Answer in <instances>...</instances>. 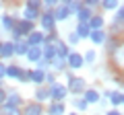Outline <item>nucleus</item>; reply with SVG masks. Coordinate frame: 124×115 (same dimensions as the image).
Returning <instances> with one entry per match:
<instances>
[{
    "label": "nucleus",
    "mask_w": 124,
    "mask_h": 115,
    "mask_svg": "<svg viewBox=\"0 0 124 115\" xmlns=\"http://www.w3.org/2000/svg\"><path fill=\"white\" fill-rule=\"evenodd\" d=\"M0 47H2V43H0Z\"/></svg>",
    "instance_id": "39"
},
{
    "label": "nucleus",
    "mask_w": 124,
    "mask_h": 115,
    "mask_svg": "<svg viewBox=\"0 0 124 115\" xmlns=\"http://www.w3.org/2000/svg\"><path fill=\"white\" fill-rule=\"evenodd\" d=\"M15 23H17V21H15L10 14H4V17H2V27H4V29H10V31H13Z\"/></svg>",
    "instance_id": "21"
},
{
    "label": "nucleus",
    "mask_w": 124,
    "mask_h": 115,
    "mask_svg": "<svg viewBox=\"0 0 124 115\" xmlns=\"http://www.w3.org/2000/svg\"><path fill=\"white\" fill-rule=\"evenodd\" d=\"M101 6L108 8V10H114V8H118V0H103Z\"/></svg>",
    "instance_id": "23"
},
{
    "label": "nucleus",
    "mask_w": 124,
    "mask_h": 115,
    "mask_svg": "<svg viewBox=\"0 0 124 115\" xmlns=\"http://www.w3.org/2000/svg\"><path fill=\"white\" fill-rule=\"evenodd\" d=\"M2 107H4V113H6V115H19V109H17V107H8V105H2Z\"/></svg>",
    "instance_id": "27"
},
{
    "label": "nucleus",
    "mask_w": 124,
    "mask_h": 115,
    "mask_svg": "<svg viewBox=\"0 0 124 115\" xmlns=\"http://www.w3.org/2000/svg\"><path fill=\"white\" fill-rule=\"evenodd\" d=\"M108 115H122V113H118V111H110Z\"/></svg>",
    "instance_id": "36"
},
{
    "label": "nucleus",
    "mask_w": 124,
    "mask_h": 115,
    "mask_svg": "<svg viewBox=\"0 0 124 115\" xmlns=\"http://www.w3.org/2000/svg\"><path fill=\"white\" fill-rule=\"evenodd\" d=\"M93 60H95V51H93V49H89V51L85 53V58H83V62H93Z\"/></svg>",
    "instance_id": "29"
},
{
    "label": "nucleus",
    "mask_w": 124,
    "mask_h": 115,
    "mask_svg": "<svg viewBox=\"0 0 124 115\" xmlns=\"http://www.w3.org/2000/svg\"><path fill=\"white\" fill-rule=\"evenodd\" d=\"M75 33H77V37L81 39V37H89V33H91V31H89V27L85 25V23H79V27H77Z\"/></svg>",
    "instance_id": "20"
},
{
    "label": "nucleus",
    "mask_w": 124,
    "mask_h": 115,
    "mask_svg": "<svg viewBox=\"0 0 124 115\" xmlns=\"http://www.w3.org/2000/svg\"><path fill=\"white\" fill-rule=\"evenodd\" d=\"M77 17H79L81 23H85V25H87V21L91 19V8H89V6H83V8L77 13Z\"/></svg>",
    "instance_id": "15"
},
{
    "label": "nucleus",
    "mask_w": 124,
    "mask_h": 115,
    "mask_svg": "<svg viewBox=\"0 0 124 115\" xmlns=\"http://www.w3.org/2000/svg\"><path fill=\"white\" fill-rule=\"evenodd\" d=\"M66 62H68V66L70 68H75V70H79V68H83V56H79V53H68V58H66Z\"/></svg>",
    "instance_id": "7"
},
{
    "label": "nucleus",
    "mask_w": 124,
    "mask_h": 115,
    "mask_svg": "<svg viewBox=\"0 0 124 115\" xmlns=\"http://www.w3.org/2000/svg\"><path fill=\"white\" fill-rule=\"evenodd\" d=\"M70 17V10L66 8V4H58L54 10V21H66Z\"/></svg>",
    "instance_id": "6"
},
{
    "label": "nucleus",
    "mask_w": 124,
    "mask_h": 115,
    "mask_svg": "<svg viewBox=\"0 0 124 115\" xmlns=\"http://www.w3.org/2000/svg\"><path fill=\"white\" fill-rule=\"evenodd\" d=\"M70 115H77V113H70Z\"/></svg>",
    "instance_id": "38"
},
{
    "label": "nucleus",
    "mask_w": 124,
    "mask_h": 115,
    "mask_svg": "<svg viewBox=\"0 0 124 115\" xmlns=\"http://www.w3.org/2000/svg\"><path fill=\"white\" fill-rule=\"evenodd\" d=\"M83 101L87 103V105H89V103H97L99 101V93H97V90H93V89H87V90H85V99H83Z\"/></svg>",
    "instance_id": "12"
},
{
    "label": "nucleus",
    "mask_w": 124,
    "mask_h": 115,
    "mask_svg": "<svg viewBox=\"0 0 124 115\" xmlns=\"http://www.w3.org/2000/svg\"><path fill=\"white\" fill-rule=\"evenodd\" d=\"M21 103H23L21 95H17V93H10V95H6V103H4V105H8V107H19Z\"/></svg>",
    "instance_id": "11"
},
{
    "label": "nucleus",
    "mask_w": 124,
    "mask_h": 115,
    "mask_svg": "<svg viewBox=\"0 0 124 115\" xmlns=\"http://www.w3.org/2000/svg\"><path fill=\"white\" fill-rule=\"evenodd\" d=\"M46 68H48V62H46V60H39V62H37V70H41V72H44Z\"/></svg>",
    "instance_id": "31"
},
{
    "label": "nucleus",
    "mask_w": 124,
    "mask_h": 115,
    "mask_svg": "<svg viewBox=\"0 0 124 115\" xmlns=\"http://www.w3.org/2000/svg\"><path fill=\"white\" fill-rule=\"evenodd\" d=\"M2 76H6V66L4 64H0V78H2Z\"/></svg>",
    "instance_id": "35"
},
{
    "label": "nucleus",
    "mask_w": 124,
    "mask_h": 115,
    "mask_svg": "<svg viewBox=\"0 0 124 115\" xmlns=\"http://www.w3.org/2000/svg\"><path fill=\"white\" fill-rule=\"evenodd\" d=\"M35 97H37V101H44V99H48V97H50V90H48V89H37Z\"/></svg>",
    "instance_id": "24"
},
{
    "label": "nucleus",
    "mask_w": 124,
    "mask_h": 115,
    "mask_svg": "<svg viewBox=\"0 0 124 115\" xmlns=\"http://www.w3.org/2000/svg\"><path fill=\"white\" fill-rule=\"evenodd\" d=\"M52 62H54V68H56V70H62V68H64V64H66L62 58H54Z\"/></svg>",
    "instance_id": "26"
},
{
    "label": "nucleus",
    "mask_w": 124,
    "mask_h": 115,
    "mask_svg": "<svg viewBox=\"0 0 124 115\" xmlns=\"http://www.w3.org/2000/svg\"><path fill=\"white\" fill-rule=\"evenodd\" d=\"M46 43V37L41 31H31L29 33V39H27V45L29 47H39V45Z\"/></svg>",
    "instance_id": "3"
},
{
    "label": "nucleus",
    "mask_w": 124,
    "mask_h": 115,
    "mask_svg": "<svg viewBox=\"0 0 124 115\" xmlns=\"http://www.w3.org/2000/svg\"><path fill=\"white\" fill-rule=\"evenodd\" d=\"M87 27H89V31H99L103 27V19L101 17H91L87 21Z\"/></svg>",
    "instance_id": "10"
},
{
    "label": "nucleus",
    "mask_w": 124,
    "mask_h": 115,
    "mask_svg": "<svg viewBox=\"0 0 124 115\" xmlns=\"http://www.w3.org/2000/svg\"><path fill=\"white\" fill-rule=\"evenodd\" d=\"M48 113L50 115H62L64 113V105H62V103H52L50 109H48Z\"/></svg>",
    "instance_id": "18"
},
{
    "label": "nucleus",
    "mask_w": 124,
    "mask_h": 115,
    "mask_svg": "<svg viewBox=\"0 0 124 115\" xmlns=\"http://www.w3.org/2000/svg\"><path fill=\"white\" fill-rule=\"evenodd\" d=\"M70 93H83V90H87V86H85V80L83 78H70L68 80V89Z\"/></svg>",
    "instance_id": "5"
},
{
    "label": "nucleus",
    "mask_w": 124,
    "mask_h": 115,
    "mask_svg": "<svg viewBox=\"0 0 124 115\" xmlns=\"http://www.w3.org/2000/svg\"><path fill=\"white\" fill-rule=\"evenodd\" d=\"M19 74H21V68L19 66H8L6 68V76H10V78H19Z\"/></svg>",
    "instance_id": "22"
},
{
    "label": "nucleus",
    "mask_w": 124,
    "mask_h": 115,
    "mask_svg": "<svg viewBox=\"0 0 124 115\" xmlns=\"http://www.w3.org/2000/svg\"><path fill=\"white\" fill-rule=\"evenodd\" d=\"M52 6H56V0H46V8H52Z\"/></svg>",
    "instance_id": "34"
},
{
    "label": "nucleus",
    "mask_w": 124,
    "mask_h": 115,
    "mask_svg": "<svg viewBox=\"0 0 124 115\" xmlns=\"http://www.w3.org/2000/svg\"><path fill=\"white\" fill-rule=\"evenodd\" d=\"M31 80H33L35 84H41V82L46 80V72H41V70H33V72H31Z\"/></svg>",
    "instance_id": "19"
},
{
    "label": "nucleus",
    "mask_w": 124,
    "mask_h": 115,
    "mask_svg": "<svg viewBox=\"0 0 124 115\" xmlns=\"http://www.w3.org/2000/svg\"><path fill=\"white\" fill-rule=\"evenodd\" d=\"M27 51H29V45H27L23 39L15 43V53H19V56H27Z\"/></svg>",
    "instance_id": "16"
},
{
    "label": "nucleus",
    "mask_w": 124,
    "mask_h": 115,
    "mask_svg": "<svg viewBox=\"0 0 124 115\" xmlns=\"http://www.w3.org/2000/svg\"><path fill=\"white\" fill-rule=\"evenodd\" d=\"M4 103H6V90L0 89V105H4Z\"/></svg>",
    "instance_id": "33"
},
{
    "label": "nucleus",
    "mask_w": 124,
    "mask_h": 115,
    "mask_svg": "<svg viewBox=\"0 0 124 115\" xmlns=\"http://www.w3.org/2000/svg\"><path fill=\"white\" fill-rule=\"evenodd\" d=\"M68 41H70V43H75V45L79 43V37H77V33H75V31L70 33V37H68Z\"/></svg>",
    "instance_id": "32"
},
{
    "label": "nucleus",
    "mask_w": 124,
    "mask_h": 115,
    "mask_svg": "<svg viewBox=\"0 0 124 115\" xmlns=\"http://www.w3.org/2000/svg\"><path fill=\"white\" fill-rule=\"evenodd\" d=\"M23 21H29V23H33L37 17H39V2L37 0H29L25 4V10H23Z\"/></svg>",
    "instance_id": "2"
},
{
    "label": "nucleus",
    "mask_w": 124,
    "mask_h": 115,
    "mask_svg": "<svg viewBox=\"0 0 124 115\" xmlns=\"http://www.w3.org/2000/svg\"><path fill=\"white\" fill-rule=\"evenodd\" d=\"M66 86H62V84H52V89H50V97L52 99H56V103L58 101H62V99L66 97Z\"/></svg>",
    "instance_id": "4"
},
{
    "label": "nucleus",
    "mask_w": 124,
    "mask_h": 115,
    "mask_svg": "<svg viewBox=\"0 0 124 115\" xmlns=\"http://www.w3.org/2000/svg\"><path fill=\"white\" fill-rule=\"evenodd\" d=\"M41 113H44V109H41L39 103H31L23 109V115H41Z\"/></svg>",
    "instance_id": "9"
},
{
    "label": "nucleus",
    "mask_w": 124,
    "mask_h": 115,
    "mask_svg": "<svg viewBox=\"0 0 124 115\" xmlns=\"http://www.w3.org/2000/svg\"><path fill=\"white\" fill-rule=\"evenodd\" d=\"M89 37H91V41H95V43H103V41H106V33H103L101 29H99V31H91Z\"/></svg>",
    "instance_id": "17"
},
{
    "label": "nucleus",
    "mask_w": 124,
    "mask_h": 115,
    "mask_svg": "<svg viewBox=\"0 0 124 115\" xmlns=\"http://www.w3.org/2000/svg\"><path fill=\"white\" fill-rule=\"evenodd\" d=\"M33 31V23H29V21H19V23H15V27H13V37L17 41H21L23 39V35L25 33H31Z\"/></svg>",
    "instance_id": "1"
},
{
    "label": "nucleus",
    "mask_w": 124,
    "mask_h": 115,
    "mask_svg": "<svg viewBox=\"0 0 124 115\" xmlns=\"http://www.w3.org/2000/svg\"><path fill=\"white\" fill-rule=\"evenodd\" d=\"M112 103L114 105H122V93H112Z\"/></svg>",
    "instance_id": "25"
},
{
    "label": "nucleus",
    "mask_w": 124,
    "mask_h": 115,
    "mask_svg": "<svg viewBox=\"0 0 124 115\" xmlns=\"http://www.w3.org/2000/svg\"><path fill=\"white\" fill-rule=\"evenodd\" d=\"M15 53V43H10V41H6V43H2V47H0V56L2 58H8Z\"/></svg>",
    "instance_id": "13"
},
{
    "label": "nucleus",
    "mask_w": 124,
    "mask_h": 115,
    "mask_svg": "<svg viewBox=\"0 0 124 115\" xmlns=\"http://www.w3.org/2000/svg\"><path fill=\"white\" fill-rule=\"evenodd\" d=\"M27 58H29L31 62H39V60H41V47H29Z\"/></svg>",
    "instance_id": "14"
},
{
    "label": "nucleus",
    "mask_w": 124,
    "mask_h": 115,
    "mask_svg": "<svg viewBox=\"0 0 124 115\" xmlns=\"http://www.w3.org/2000/svg\"><path fill=\"white\" fill-rule=\"evenodd\" d=\"M122 103H124V95H122Z\"/></svg>",
    "instance_id": "37"
},
{
    "label": "nucleus",
    "mask_w": 124,
    "mask_h": 115,
    "mask_svg": "<svg viewBox=\"0 0 124 115\" xmlns=\"http://www.w3.org/2000/svg\"><path fill=\"white\" fill-rule=\"evenodd\" d=\"M72 103H75V107H77V109H81V111L87 109V103H85L83 99H77V101H72Z\"/></svg>",
    "instance_id": "28"
},
{
    "label": "nucleus",
    "mask_w": 124,
    "mask_h": 115,
    "mask_svg": "<svg viewBox=\"0 0 124 115\" xmlns=\"http://www.w3.org/2000/svg\"><path fill=\"white\" fill-rule=\"evenodd\" d=\"M116 21H118L120 25L124 23V6H120V8H118V14H116Z\"/></svg>",
    "instance_id": "30"
},
{
    "label": "nucleus",
    "mask_w": 124,
    "mask_h": 115,
    "mask_svg": "<svg viewBox=\"0 0 124 115\" xmlns=\"http://www.w3.org/2000/svg\"><path fill=\"white\" fill-rule=\"evenodd\" d=\"M54 23H56V21H54V14L46 10V13L41 14V27H44L46 31H52V29H54Z\"/></svg>",
    "instance_id": "8"
}]
</instances>
